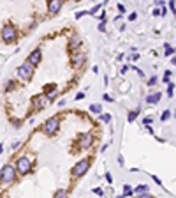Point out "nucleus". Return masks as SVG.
I'll use <instances>...</instances> for the list:
<instances>
[{"mask_svg":"<svg viewBox=\"0 0 176 198\" xmlns=\"http://www.w3.org/2000/svg\"><path fill=\"white\" fill-rule=\"evenodd\" d=\"M14 175H16L14 166H13V165H5V166L2 168V172H0V180L7 186V184H11V182L14 180Z\"/></svg>","mask_w":176,"mask_h":198,"instance_id":"nucleus-1","label":"nucleus"},{"mask_svg":"<svg viewBox=\"0 0 176 198\" xmlns=\"http://www.w3.org/2000/svg\"><path fill=\"white\" fill-rule=\"evenodd\" d=\"M88 168H90V159H83L72 168V175L74 177H83L88 172Z\"/></svg>","mask_w":176,"mask_h":198,"instance_id":"nucleus-2","label":"nucleus"},{"mask_svg":"<svg viewBox=\"0 0 176 198\" xmlns=\"http://www.w3.org/2000/svg\"><path fill=\"white\" fill-rule=\"evenodd\" d=\"M58 126H60V120L57 117H51L49 120H46V124H44V133L46 135H55L57 131H58Z\"/></svg>","mask_w":176,"mask_h":198,"instance_id":"nucleus-3","label":"nucleus"},{"mask_svg":"<svg viewBox=\"0 0 176 198\" xmlns=\"http://www.w3.org/2000/svg\"><path fill=\"white\" fill-rule=\"evenodd\" d=\"M0 36H2V41H5V42H13V41L16 39V30H14V27L5 25V27L2 28Z\"/></svg>","mask_w":176,"mask_h":198,"instance_id":"nucleus-4","label":"nucleus"},{"mask_svg":"<svg viewBox=\"0 0 176 198\" xmlns=\"http://www.w3.org/2000/svg\"><path fill=\"white\" fill-rule=\"evenodd\" d=\"M30 166H32V163H30V159L28 158H20L18 159V163H16V172L21 173V175H25V173L30 172Z\"/></svg>","mask_w":176,"mask_h":198,"instance_id":"nucleus-5","label":"nucleus"},{"mask_svg":"<svg viewBox=\"0 0 176 198\" xmlns=\"http://www.w3.org/2000/svg\"><path fill=\"white\" fill-rule=\"evenodd\" d=\"M18 74H20V78L23 80H30L32 78V74H34V69H32V64H23L20 66V69H18Z\"/></svg>","mask_w":176,"mask_h":198,"instance_id":"nucleus-6","label":"nucleus"},{"mask_svg":"<svg viewBox=\"0 0 176 198\" xmlns=\"http://www.w3.org/2000/svg\"><path fill=\"white\" fill-rule=\"evenodd\" d=\"M48 103H49V99L46 98V96H35V98L32 99V104H34L35 110H41V108L48 106Z\"/></svg>","mask_w":176,"mask_h":198,"instance_id":"nucleus-7","label":"nucleus"},{"mask_svg":"<svg viewBox=\"0 0 176 198\" xmlns=\"http://www.w3.org/2000/svg\"><path fill=\"white\" fill-rule=\"evenodd\" d=\"M60 9H62V0H49L48 2V11L51 14H57Z\"/></svg>","mask_w":176,"mask_h":198,"instance_id":"nucleus-8","label":"nucleus"},{"mask_svg":"<svg viewBox=\"0 0 176 198\" xmlns=\"http://www.w3.org/2000/svg\"><path fill=\"white\" fill-rule=\"evenodd\" d=\"M90 145H92V135H83L79 138V147L81 149H88Z\"/></svg>","mask_w":176,"mask_h":198,"instance_id":"nucleus-9","label":"nucleus"},{"mask_svg":"<svg viewBox=\"0 0 176 198\" xmlns=\"http://www.w3.org/2000/svg\"><path fill=\"white\" fill-rule=\"evenodd\" d=\"M39 62H41V50H35V51H32V53H30V57H28V64L37 66Z\"/></svg>","mask_w":176,"mask_h":198,"instance_id":"nucleus-10","label":"nucleus"},{"mask_svg":"<svg viewBox=\"0 0 176 198\" xmlns=\"http://www.w3.org/2000/svg\"><path fill=\"white\" fill-rule=\"evenodd\" d=\"M158 101H160V94H158V92H157V94H152V96H148V98H146V103H148V104H157Z\"/></svg>","mask_w":176,"mask_h":198,"instance_id":"nucleus-11","label":"nucleus"},{"mask_svg":"<svg viewBox=\"0 0 176 198\" xmlns=\"http://www.w3.org/2000/svg\"><path fill=\"white\" fill-rule=\"evenodd\" d=\"M132 188L130 186H123V197H132Z\"/></svg>","mask_w":176,"mask_h":198,"instance_id":"nucleus-12","label":"nucleus"},{"mask_svg":"<svg viewBox=\"0 0 176 198\" xmlns=\"http://www.w3.org/2000/svg\"><path fill=\"white\" fill-rule=\"evenodd\" d=\"M90 110H92L94 113H100V112H102V106H100V104H92Z\"/></svg>","mask_w":176,"mask_h":198,"instance_id":"nucleus-13","label":"nucleus"},{"mask_svg":"<svg viewBox=\"0 0 176 198\" xmlns=\"http://www.w3.org/2000/svg\"><path fill=\"white\" fill-rule=\"evenodd\" d=\"M79 44H81L79 37H72V41H71V48H78Z\"/></svg>","mask_w":176,"mask_h":198,"instance_id":"nucleus-14","label":"nucleus"},{"mask_svg":"<svg viewBox=\"0 0 176 198\" xmlns=\"http://www.w3.org/2000/svg\"><path fill=\"white\" fill-rule=\"evenodd\" d=\"M144 191H148V186H143V184H141V186L136 188V193H144Z\"/></svg>","mask_w":176,"mask_h":198,"instance_id":"nucleus-15","label":"nucleus"},{"mask_svg":"<svg viewBox=\"0 0 176 198\" xmlns=\"http://www.w3.org/2000/svg\"><path fill=\"white\" fill-rule=\"evenodd\" d=\"M166 53H167V57H169V55H173V53H175V50H173L169 44H166Z\"/></svg>","mask_w":176,"mask_h":198,"instance_id":"nucleus-16","label":"nucleus"},{"mask_svg":"<svg viewBox=\"0 0 176 198\" xmlns=\"http://www.w3.org/2000/svg\"><path fill=\"white\" fill-rule=\"evenodd\" d=\"M169 117H171V112H169V110H166V112L162 113V120H167Z\"/></svg>","mask_w":176,"mask_h":198,"instance_id":"nucleus-17","label":"nucleus"},{"mask_svg":"<svg viewBox=\"0 0 176 198\" xmlns=\"http://www.w3.org/2000/svg\"><path fill=\"white\" fill-rule=\"evenodd\" d=\"M173 87H175L173 83H169V87H167V96L169 98H173Z\"/></svg>","mask_w":176,"mask_h":198,"instance_id":"nucleus-18","label":"nucleus"},{"mask_svg":"<svg viewBox=\"0 0 176 198\" xmlns=\"http://www.w3.org/2000/svg\"><path fill=\"white\" fill-rule=\"evenodd\" d=\"M136 117H137V112H130V113H129V122H132Z\"/></svg>","mask_w":176,"mask_h":198,"instance_id":"nucleus-19","label":"nucleus"},{"mask_svg":"<svg viewBox=\"0 0 176 198\" xmlns=\"http://www.w3.org/2000/svg\"><path fill=\"white\" fill-rule=\"evenodd\" d=\"M94 193H95V195H99V197H102V195H104V191H102L100 188H94Z\"/></svg>","mask_w":176,"mask_h":198,"instance_id":"nucleus-20","label":"nucleus"},{"mask_svg":"<svg viewBox=\"0 0 176 198\" xmlns=\"http://www.w3.org/2000/svg\"><path fill=\"white\" fill-rule=\"evenodd\" d=\"M100 120H102V122H109V120H111V115H100Z\"/></svg>","mask_w":176,"mask_h":198,"instance_id":"nucleus-21","label":"nucleus"},{"mask_svg":"<svg viewBox=\"0 0 176 198\" xmlns=\"http://www.w3.org/2000/svg\"><path fill=\"white\" fill-rule=\"evenodd\" d=\"M171 71H166V74H164V81H169V78H171Z\"/></svg>","mask_w":176,"mask_h":198,"instance_id":"nucleus-22","label":"nucleus"},{"mask_svg":"<svg viewBox=\"0 0 176 198\" xmlns=\"http://www.w3.org/2000/svg\"><path fill=\"white\" fill-rule=\"evenodd\" d=\"M81 60H83V55H76V57H74V64H79Z\"/></svg>","mask_w":176,"mask_h":198,"instance_id":"nucleus-23","label":"nucleus"},{"mask_svg":"<svg viewBox=\"0 0 176 198\" xmlns=\"http://www.w3.org/2000/svg\"><path fill=\"white\" fill-rule=\"evenodd\" d=\"M169 9L171 13H175V0H169Z\"/></svg>","mask_w":176,"mask_h":198,"instance_id":"nucleus-24","label":"nucleus"},{"mask_svg":"<svg viewBox=\"0 0 176 198\" xmlns=\"http://www.w3.org/2000/svg\"><path fill=\"white\" fill-rule=\"evenodd\" d=\"M99 9H100V5H95V7H94V9L90 11V14H95V13H97Z\"/></svg>","mask_w":176,"mask_h":198,"instance_id":"nucleus-25","label":"nucleus"},{"mask_svg":"<svg viewBox=\"0 0 176 198\" xmlns=\"http://www.w3.org/2000/svg\"><path fill=\"white\" fill-rule=\"evenodd\" d=\"M99 30H100V32H104V30H106V25H104V21L99 25Z\"/></svg>","mask_w":176,"mask_h":198,"instance_id":"nucleus-26","label":"nucleus"},{"mask_svg":"<svg viewBox=\"0 0 176 198\" xmlns=\"http://www.w3.org/2000/svg\"><path fill=\"white\" fill-rule=\"evenodd\" d=\"M155 83H157V78H152L150 81H148V85H150V87H152V85H155Z\"/></svg>","mask_w":176,"mask_h":198,"instance_id":"nucleus-27","label":"nucleus"},{"mask_svg":"<svg viewBox=\"0 0 176 198\" xmlns=\"http://www.w3.org/2000/svg\"><path fill=\"white\" fill-rule=\"evenodd\" d=\"M63 195H65V191H63V189H60V191H57V197H63Z\"/></svg>","mask_w":176,"mask_h":198,"instance_id":"nucleus-28","label":"nucleus"},{"mask_svg":"<svg viewBox=\"0 0 176 198\" xmlns=\"http://www.w3.org/2000/svg\"><path fill=\"white\" fill-rule=\"evenodd\" d=\"M153 180H155L158 186H162V182H160V179H158V177H155V175H153Z\"/></svg>","mask_w":176,"mask_h":198,"instance_id":"nucleus-29","label":"nucleus"},{"mask_svg":"<svg viewBox=\"0 0 176 198\" xmlns=\"http://www.w3.org/2000/svg\"><path fill=\"white\" fill-rule=\"evenodd\" d=\"M118 11H120V13H125V7H123V5L120 4V5H118Z\"/></svg>","mask_w":176,"mask_h":198,"instance_id":"nucleus-30","label":"nucleus"},{"mask_svg":"<svg viewBox=\"0 0 176 198\" xmlns=\"http://www.w3.org/2000/svg\"><path fill=\"white\" fill-rule=\"evenodd\" d=\"M83 98H85V94H83V92H79L78 96H76V99H78V101H79V99H83Z\"/></svg>","mask_w":176,"mask_h":198,"instance_id":"nucleus-31","label":"nucleus"},{"mask_svg":"<svg viewBox=\"0 0 176 198\" xmlns=\"http://www.w3.org/2000/svg\"><path fill=\"white\" fill-rule=\"evenodd\" d=\"M83 14H86V11H81V13H78V14H76V18H81Z\"/></svg>","mask_w":176,"mask_h":198,"instance_id":"nucleus-32","label":"nucleus"},{"mask_svg":"<svg viewBox=\"0 0 176 198\" xmlns=\"http://www.w3.org/2000/svg\"><path fill=\"white\" fill-rule=\"evenodd\" d=\"M2 150H4V147H2V145H0V154H2Z\"/></svg>","mask_w":176,"mask_h":198,"instance_id":"nucleus-33","label":"nucleus"}]
</instances>
